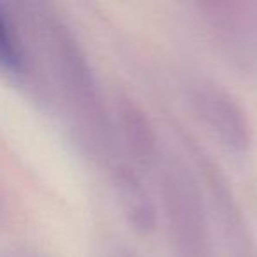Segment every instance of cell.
<instances>
[{
	"label": "cell",
	"mask_w": 257,
	"mask_h": 257,
	"mask_svg": "<svg viewBox=\"0 0 257 257\" xmlns=\"http://www.w3.org/2000/svg\"><path fill=\"white\" fill-rule=\"evenodd\" d=\"M18 257H32V255H18Z\"/></svg>",
	"instance_id": "6"
},
{
	"label": "cell",
	"mask_w": 257,
	"mask_h": 257,
	"mask_svg": "<svg viewBox=\"0 0 257 257\" xmlns=\"http://www.w3.org/2000/svg\"><path fill=\"white\" fill-rule=\"evenodd\" d=\"M120 257H127V255H120Z\"/></svg>",
	"instance_id": "7"
},
{
	"label": "cell",
	"mask_w": 257,
	"mask_h": 257,
	"mask_svg": "<svg viewBox=\"0 0 257 257\" xmlns=\"http://www.w3.org/2000/svg\"><path fill=\"white\" fill-rule=\"evenodd\" d=\"M196 113L211 133L234 152L248 150L252 125L241 104L217 85L203 83L192 93Z\"/></svg>",
	"instance_id": "2"
},
{
	"label": "cell",
	"mask_w": 257,
	"mask_h": 257,
	"mask_svg": "<svg viewBox=\"0 0 257 257\" xmlns=\"http://www.w3.org/2000/svg\"><path fill=\"white\" fill-rule=\"evenodd\" d=\"M0 69H4L9 74H22L25 71V53L22 43L2 6H0Z\"/></svg>",
	"instance_id": "5"
},
{
	"label": "cell",
	"mask_w": 257,
	"mask_h": 257,
	"mask_svg": "<svg viewBox=\"0 0 257 257\" xmlns=\"http://www.w3.org/2000/svg\"><path fill=\"white\" fill-rule=\"evenodd\" d=\"M114 187L131 225L140 232H150L155 227V208L138 176L127 168H118L114 173Z\"/></svg>",
	"instance_id": "3"
},
{
	"label": "cell",
	"mask_w": 257,
	"mask_h": 257,
	"mask_svg": "<svg viewBox=\"0 0 257 257\" xmlns=\"http://www.w3.org/2000/svg\"><path fill=\"white\" fill-rule=\"evenodd\" d=\"M118 125L125 145L138 161L147 162L154 157L157 138L154 125L150 123L145 111L136 102L128 99L120 100L118 104Z\"/></svg>",
	"instance_id": "4"
},
{
	"label": "cell",
	"mask_w": 257,
	"mask_h": 257,
	"mask_svg": "<svg viewBox=\"0 0 257 257\" xmlns=\"http://www.w3.org/2000/svg\"><path fill=\"white\" fill-rule=\"evenodd\" d=\"M43 39L46 53L58 83L67 93L69 99L81 109L86 118L93 121L100 120V100L95 76L83 53L81 46L71 30L57 20H50L43 27Z\"/></svg>",
	"instance_id": "1"
}]
</instances>
